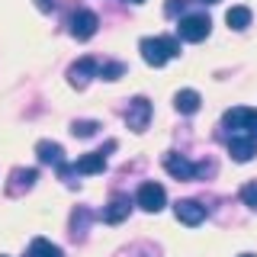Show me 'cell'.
<instances>
[{
	"label": "cell",
	"mask_w": 257,
	"mask_h": 257,
	"mask_svg": "<svg viewBox=\"0 0 257 257\" xmlns=\"http://www.w3.org/2000/svg\"><path fill=\"white\" fill-rule=\"evenodd\" d=\"M142 58L151 64V68H164L171 58H177L180 55V42L171 36H148V39H142Z\"/></svg>",
	"instance_id": "1"
},
{
	"label": "cell",
	"mask_w": 257,
	"mask_h": 257,
	"mask_svg": "<svg viewBox=\"0 0 257 257\" xmlns=\"http://www.w3.org/2000/svg\"><path fill=\"white\" fill-rule=\"evenodd\" d=\"M26 257H64V254H61V247H58V244H52L48 238H36V241L29 244Z\"/></svg>",
	"instance_id": "16"
},
{
	"label": "cell",
	"mask_w": 257,
	"mask_h": 257,
	"mask_svg": "<svg viewBox=\"0 0 257 257\" xmlns=\"http://www.w3.org/2000/svg\"><path fill=\"white\" fill-rule=\"evenodd\" d=\"M96 26H100V20H96V13H93V10H87V7H77V10L71 13V36L80 39V42L93 39Z\"/></svg>",
	"instance_id": "5"
},
{
	"label": "cell",
	"mask_w": 257,
	"mask_h": 257,
	"mask_svg": "<svg viewBox=\"0 0 257 257\" xmlns=\"http://www.w3.org/2000/svg\"><path fill=\"white\" fill-rule=\"evenodd\" d=\"M96 64L93 58H80V61H74L68 68V80H71V87H87L90 84V77H96Z\"/></svg>",
	"instance_id": "10"
},
{
	"label": "cell",
	"mask_w": 257,
	"mask_h": 257,
	"mask_svg": "<svg viewBox=\"0 0 257 257\" xmlns=\"http://www.w3.org/2000/svg\"><path fill=\"white\" fill-rule=\"evenodd\" d=\"M225 23H228L231 29H247L251 26V10H247V7H231V10L225 13Z\"/></svg>",
	"instance_id": "17"
},
{
	"label": "cell",
	"mask_w": 257,
	"mask_h": 257,
	"mask_svg": "<svg viewBox=\"0 0 257 257\" xmlns=\"http://www.w3.org/2000/svg\"><path fill=\"white\" fill-rule=\"evenodd\" d=\"M161 161H164V171L171 174V177H177V180H193V177H196V171H199L193 161H187L183 155H177V151H167Z\"/></svg>",
	"instance_id": "9"
},
{
	"label": "cell",
	"mask_w": 257,
	"mask_h": 257,
	"mask_svg": "<svg viewBox=\"0 0 257 257\" xmlns=\"http://www.w3.org/2000/svg\"><path fill=\"white\" fill-rule=\"evenodd\" d=\"M199 103H203V96L193 90V87L177 90V96H174V106H177V112H183V116H193V112L199 109Z\"/></svg>",
	"instance_id": "15"
},
{
	"label": "cell",
	"mask_w": 257,
	"mask_h": 257,
	"mask_svg": "<svg viewBox=\"0 0 257 257\" xmlns=\"http://www.w3.org/2000/svg\"><path fill=\"white\" fill-rule=\"evenodd\" d=\"M241 199H244L247 209H254V212H257V180H247L244 187H241Z\"/></svg>",
	"instance_id": "20"
},
{
	"label": "cell",
	"mask_w": 257,
	"mask_h": 257,
	"mask_svg": "<svg viewBox=\"0 0 257 257\" xmlns=\"http://www.w3.org/2000/svg\"><path fill=\"white\" fill-rule=\"evenodd\" d=\"M135 203H139L145 212H161V209L167 206V193H164V187H161V183L145 180L142 187H139V193H135Z\"/></svg>",
	"instance_id": "4"
},
{
	"label": "cell",
	"mask_w": 257,
	"mask_h": 257,
	"mask_svg": "<svg viewBox=\"0 0 257 257\" xmlns=\"http://www.w3.org/2000/svg\"><path fill=\"white\" fill-rule=\"evenodd\" d=\"M174 215H177V222L196 228V225H203V219H206V206L196 203V199H177V203H174Z\"/></svg>",
	"instance_id": "8"
},
{
	"label": "cell",
	"mask_w": 257,
	"mask_h": 257,
	"mask_svg": "<svg viewBox=\"0 0 257 257\" xmlns=\"http://www.w3.org/2000/svg\"><path fill=\"white\" fill-rule=\"evenodd\" d=\"M203 4H219V0H203Z\"/></svg>",
	"instance_id": "23"
},
{
	"label": "cell",
	"mask_w": 257,
	"mask_h": 257,
	"mask_svg": "<svg viewBox=\"0 0 257 257\" xmlns=\"http://www.w3.org/2000/svg\"><path fill=\"white\" fill-rule=\"evenodd\" d=\"M122 71H125L122 61H106V64H100V68H96V74H100L103 80H119Z\"/></svg>",
	"instance_id": "19"
},
{
	"label": "cell",
	"mask_w": 257,
	"mask_h": 257,
	"mask_svg": "<svg viewBox=\"0 0 257 257\" xmlns=\"http://www.w3.org/2000/svg\"><path fill=\"white\" fill-rule=\"evenodd\" d=\"M77 174H103L106 171V155L103 151H90V155H80L74 164Z\"/></svg>",
	"instance_id": "14"
},
{
	"label": "cell",
	"mask_w": 257,
	"mask_h": 257,
	"mask_svg": "<svg viewBox=\"0 0 257 257\" xmlns=\"http://www.w3.org/2000/svg\"><path fill=\"white\" fill-rule=\"evenodd\" d=\"M39 180V171L36 167H16V171L10 174V180H7V196H23V193H29L32 187H36Z\"/></svg>",
	"instance_id": "7"
},
{
	"label": "cell",
	"mask_w": 257,
	"mask_h": 257,
	"mask_svg": "<svg viewBox=\"0 0 257 257\" xmlns=\"http://www.w3.org/2000/svg\"><path fill=\"white\" fill-rule=\"evenodd\" d=\"M36 155H39V161H42V164H55V167L64 164V148H61L58 142L42 139V142L36 145Z\"/></svg>",
	"instance_id": "13"
},
{
	"label": "cell",
	"mask_w": 257,
	"mask_h": 257,
	"mask_svg": "<svg viewBox=\"0 0 257 257\" xmlns=\"http://www.w3.org/2000/svg\"><path fill=\"white\" fill-rule=\"evenodd\" d=\"M151 122V103H148V96H135L132 103H128V109H125V125L132 128V132H145Z\"/></svg>",
	"instance_id": "6"
},
{
	"label": "cell",
	"mask_w": 257,
	"mask_h": 257,
	"mask_svg": "<svg viewBox=\"0 0 257 257\" xmlns=\"http://www.w3.org/2000/svg\"><path fill=\"white\" fill-rule=\"evenodd\" d=\"M180 7H183V0H171V4H167V13H171V16H174L177 10H180Z\"/></svg>",
	"instance_id": "21"
},
{
	"label": "cell",
	"mask_w": 257,
	"mask_h": 257,
	"mask_svg": "<svg viewBox=\"0 0 257 257\" xmlns=\"http://www.w3.org/2000/svg\"><path fill=\"white\" fill-rule=\"evenodd\" d=\"M96 128H100L96 119H74V122H71V132H74L77 139H90V135H96Z\"/></svg>",
	"instance_id": "18"
},
{
	"label": "cell",
	"mask_w": 257,
	"mask_h": 257,
	"mask_svg": "<svg viewBox=\"0 0 257 257\" xmlns=\"http://www.w3.org/2000/svg\"><path fill=\"white\" fill-rule=\"evenodd\" d=\"M228 155H231V161L244 164V161H251L257 155V142L247 139V135H231L228 139Z\"/></svg>",
	"instance_id": "11"
},
{
	"label": "cell",
	"mask_w": 257,
	"mask_h": 257,
	"mask_svg": "<svg viewBox=\"0 0 257 257\" xmlns=\"http://www.w3.org/2000/svg\"><path fill=\"white\" fill-rule=\"evenodd\" d=\"M128 212H132V199H128V196H112L109 206L103 209V222L119 225L122 219H128Z\"/></svg>",
	"instance_id": "12"
},
{
	"label": "cell",
	"mask_w": 257,
	"mask_h": 257,
	"mask_svg": "<svg viewBox=\"0 0 257 257\" xmlns=\"http://www.w3.org/2000/svg\"><path fill=\"white\" fill-rule=\"evenodd\" d=\"M125 4H145V0H125Z\"/></svg>",
	"instance_id": "22"
},
{
	"label": "cell",
	"mask_w": 257,
	"mask_h": 257,
	"mask_svg": "<svg viewBox=\"0 0 257 257\" xmlns=\"http://www.w3.org/2000/svg\"><path fill=\"white\" fill-rule=\"evenodd\" d=\"M209 32H212V20H209L206 13H187L177 23V36H180L183 42H203Z\"/></svg>",
	"instance_id": "3"
},
{
	"label": "cell",
	"mask_w": 257,
	"mask_h": 257,
	"mask_svg": "<svg viewBox=\"0 0 257 257\" xmlns=\"http://www.w3.org/2000/svg\"><path fill=\"white\" fill-rule=\"evenodd\" d=\"M222 125L231 128V135H247V139L257 142V109L247 106H235L222 116Z\"/></svg>",
	"instance_id": "2"
},
{
	"label": "cell",
	"mask_w": 257,
	"mask_h": 257,
	"mask_svg": "<svg viewBox=\"0 0 257 257\" xmlns=\"http://www.w3.org/2000/svg\"><path fill=\"white\" fill-rule=\"evenodd\" d=\"M241 257H254V254H241Z\"/></svg>",
	"instance_id": "24"
}]
</instances>
